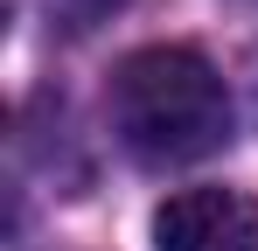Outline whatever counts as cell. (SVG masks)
Returning <instances> with one entry per match:
<instances>
[{"label": "cell", "instance_id": "1", "mask_svg": "<svg viewBox=\"0 0 258 251\" xmlns=\"http://www.w3.org/2000/svg\"><path fill=\"white\" fill-rule=\"evenodd\" d=\"M112 133L147 167H188L230 140V91L210 56L154 42L112 70Z\"/></svg>", "mask_w": 258, "mask_h": 251}, {"label": "cell", "instance_id": "3", "mask_svg": "<svg viewBox=\"0 0 258 251\" xmlns=\"http://www.w3.org/2000/svg\"><path fill=\"white\" fill-rule=\"evenodd\" d=\"M126 0H49V21L63 28V35H91L98 21H112Z\"/></svg>", "mask_w": 258, "mask_h": 251}, {"label": "cell", "instance_id": "2", "mask_svg": "<svg viewBox=\"0 0 258 251\" xmlns=\"http://www.w3.org/2000/svg\"><path fill=\"white\" fill-rule=\"evenodd\" d=\"M154 251H258V196L174 189L154 209Z\"/></svg>", "mask_w": 258, "mask_h": 251}]
</instances>
